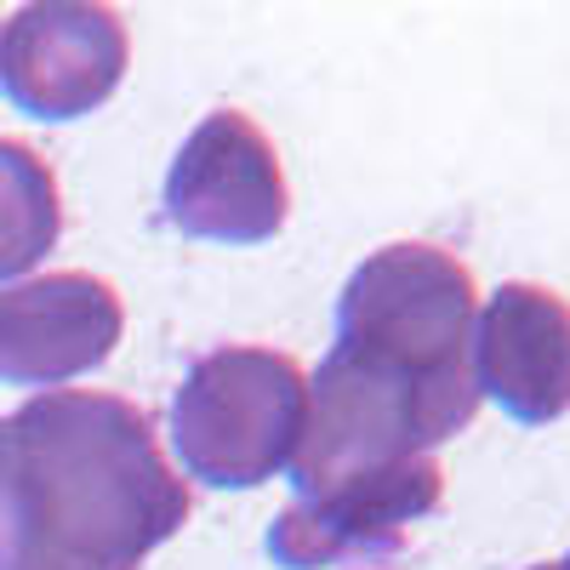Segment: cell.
I'll return each instance as SVG.
<instances>
[{"instance_id": "obj_1", "label": "cell", "mask_w": 570, "mask_h": 570, "mask_svg": "<svg viewBox=\"0 0 570 570\" xmlns=\"http://www.w3.org/2000/svg\"><path fill=\"white\" fill-rule=\"evenodd\" d=\"M183 519L188 485L131 400L52 389L0 416V570H142Z\"/></svg>"}, {"instance_id": "obj_6", "label": "cell", "mask_w": 570, "mask_h": 570, "mask_svg": "<svg viewBox=\"0 0 570 570\" xmlns=\"http://www.w3.org/2000/svg\"><path fill=\"white\" fill-rule=\"evenodd\" d=\"M131 63V35L115 7L35 0L0 40V86L35 120H80L115 98Z\"/></svg>"}, {"instance_id": "obj_12", "label": "cell", "mask_w": 570, "mask_h": 570, "mask_svg": "<svg viewBox=\"0 0 570 570\" xmlns=\"http://www.w3.org/2000/svg\"><path fill=\"white\" fill-rule=\"evenodd\" d=\"M531 570H553V564H531Z\"/></svg>"}, {"instance_id": "obj_11", "label": "cell", "mask_w": 570, "mask_h": 570, "mask_svg": "<svg viewBox=\"0 0 570 570\" xmlns=\"http://www.w3.org/2000/svg\"><path fill=\"white\" fill-rule=\"evenodd\" d=\"M553 570H570V553H564V559H559V564H553Z\"/></svg>"}, {"instance_id": "obj_9", "label": "cell", "mask_w": 570, "mask_h": 570, "mask_svg": "<svg viewBox=\"0 0 570 570\" xmlns=\"http://www.w3.org/2000/svg\"><path fill=\"white\" fill-rule=\"evenodd\" d=\"M473 383L513 422L570 411V303L537 279H508L473 320Z\"/></svg>"}, {"instance_id": "obj_4", "label": "cell", "mask_w": 570, "mask_h": 570, "mask_svg": "<svg viewBox=\"0 0 570 570\" xmlns=\"http://www.w3.org/2000/svg\"><path fill=\"white\" fill-rule=\"evenodd\" d=\"M473 411H480V394L411 383L394 365L331 343L320 376L308 383V422L292 456V485L297 497H314L354 473L428 456L451 434H462Z\"/></svg>"}, {"instance_id": "obj_8", "label": "cell", "mask_w": 570, "mask_h": 570, "mask_svg": "<svg viewBox=\"0 0 570 570\" xmlns=\"http://www.w3.org/2000/svg\"><path fill=\"white\" fill-rule=\"evenodd\" d=\"M126 331V308L109 279L86 268L35 274L0 292V383L46 389L98 371Z\"/></svg>"}, {"instance_id": "obj_5", "label": "cell", "mask_w": 570, "mask_h": 570, "mask_svg": "<svg viewBox=\"0 0 570 570\" xmlns=\"http://www.w3.org/2000/svg\"><path fill=\"white\" fill-rule=\"evenodd\" d=\"M285 166L268 131L240 109H212L166 171V217L171 228L217 246H263L285 228Z\"/></svg>"}, {"instance_id": "obj_7", "label": "cell", "mask_w": 570, "mask_h": 570, "mask_svg": "<svg viewBox=\"0 0 570 570\" xmlns=\"http://www.w3.org/2000/svg\"><path fill=\"white\" fill-rule=\"evenodd\" d=\"M445 497V473L434 456H411L400 468L354 473L314 497H297L274 519L268 559L279 570H331L343 559L394 553L411 525H422Z\"/></svg>"}, {"instance_id": "obj_2", "label": "cell", "mask_w": 570, "mask_h": 570, "mask_svg": "<svg viewBox=\"0 0 570 570\" xmlns=\"http://www.w3.org/2000/svg\"><path fill=\"white\" fill-rule=\"evenodd\" d=\"M473 320H480V285L468 263L428 240H394L348 274L337 297V348L383 360L428 389L480 394Z\"/></svg>"}, {"instance_id": "obj_10", "label": "cell", "mask_w": 570, "mask_h": 570, "mask_svg": "<svg viewBox=\"0 0 570 570\" xmlns=\"http://www.w3.org/2000/svg\"><path fill=\"white\" fill-rule=\"evenodd\" d=\"M63 234L58 171L29 142L0 137V279L29 274Z\"/></svg>"}, {"instance_id": "obj_3", "label": "cell", "mask_w": 570, "mask_h": 570, "mask_svg": "<svg viewBox=\"0 0 570 570\" xmlns=\"http://www.w3.org/2000/svg\"><path fill=\"white\" fill-rule=\"evenodd\" d=\"M308 422V376L274 348H212L171 400V451L188 480L257 491L292 468Z\"/></svg>"}]
</instances>
